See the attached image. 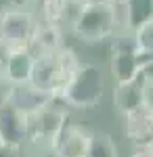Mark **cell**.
Segmentation results:
<instances>
[{"label": "cell", "mask_w": 153, "mask_h": 157, "mask_svg": "<svg viewBox=\"0 0 153 157\" xmlns=\"http://www.w3.org/2000/svg\"><path fill=\"white\" fill-rule=\"evenodd\" d=\"M105 94V75L99 65L94 63H82L76 67L71 78L65 82V86L57 92V101L71 109H94Z\"/></svg>", "instance_id": "cell-1"}, {"label": "cell", "mask_w": 153, "mask_h": 157, "mask_svg": "<svg viewBox=\"0 0 153 157\" xmlns=\"http://www.w3.org/2000/svg\"><path fill=\"white\" fill-rule=\"evenodd\" d=\"M78 65H80V59H78L76 50H71L69 46L63 44L55 52L34 57L29 82L36 88L57 97V92L65 86V82L71 78V73L76 71Z\"/></svg>", "instance_id": "cell-2"}, {"label": "cell", "mask_w": 153, "mask_h": 157, "mask_svg": "<svg viewBox=\"0 0 153 157\" xmlns=\"http://www.w3.org/2000/svg\"><path fill=\"white\" fill-rule=\"evenodd\" d=\"M71 32L78 40H82L86 44H96L118 34V23H116L109 2L101 0V2L84 4L80 15L71 25Z\"/></svg>", "instance_id": "cell-3"}, {"label": "cell", "mask_w": 153, "mask_h": 157, "mask_svg": "<svg viewBox=\"0 0 153 157\" xmlns=\"http://www.w3.org/2000/svg\"><path fill=\"white\" fill-rule=\"evenodd\" d=\"M113 55H111V71L116 75L118 84L134 80L143 67L153 63V52H141L134 46L132 36L113 34Z\"/></svg>", "instance_id": "cell-4"}, {"label": "cell", "mask_w": 153, "mask_h": 157, "mask_svg": "<svg viewBox=\"0 0 153 157\" xmlns=\"http://www.w3.org/2000/svg\"><path fill=\"white\" fill-rule=\"evenodd\" d=\"M36 25V17L23 9H9L0 13V59H4L11 48L27 46Z\"/></svg>", "instance_id": "cell-5"}, {"label": "cell", "mask_w": 153, "mask_h": 157, "mask_svg": "<svg viewBox=\"0 0 153 157\" xmlns=\"http://www.w3.org/2000/svg\"><path fill=\"white\" fill-rule=\"evenodd\" d=\"M55 101L27 115V140L32 147H50L59 130L65 126L67 113L57 107Z\"/></svg>", "instance_id": "cell-6"}, {"label": "cell", "mask_w": 153, "mask_h": 157, "mask_svg": "<svg viewBox=\"0 0 153 157\" xmlns=\"http://www.w3.org/2000/svg\"><path fill=\"white\" fill-rule=\"evenodd\" d=\"M25 140H27V113L2 101L0 103V143L23 147Z\"/></svg>", "instance_id": "cell-7"}, {"label": "cell", "mask_w": 153, "mask_h": 157, "mask_svg": "<svg viewBox=\"0 0 153 157\" xmlns=\"http://www.w3.org/2000/svg\"><path fill=\"white\" fill-rule=\"evenodd\" d=\"M88 128L84 126H76V124H67L59 130V134L53 140V153L55 157H84L86 147H88V138H90Z\"/></svg>", "instance_id": "cell-8"}, {"label": "cell", "mask_w": 153, "mask_h": 157, "mask_svg": "<svg viewBox=\"0 0 153 157\" xmlns=\"http://www.w3.org/2000/svg\"><path fill=\"white\" fill-rule=\"evenodd\" d=\"M2 101L11 103L13 107L21 109L23 113L29 115V113H34L38 109L46 107L48 103H53L55 97L44 92V90H40V88H36L32 82H19V84H11V88L6 90Z\"/></svg>", "instance_id": "cell-9"}, {"label": "cell", "mask_w": 153, "mask_h": 157, "mask_svg": "<svg viewBox=\"0 0 153 157\" xmlns=\"http://www.w3.org/2000/svg\"><path fill=\"white\" fill-rule=\"evenodd\" d=\"M124 130L126 136L136 147L151 145L153 138V107H139L124 115Z\"/></svg>", "instance_id": "cell-10"}, {"label": "cell", "mask_w": 153, "mask_h": 157, "mask_svg": "<svg viewBox=\"0 0 153 157\" xmlns=\"http://www.w3.org/2000/svg\"><path fill=\"white\" fill-rule=\"evenodd\" d=\"M82 6V0H42V21L57 25L61 29H65V27L71 29Z\"/></svg>", "instance_id": "cell-11"}, {"label": "cell", "mask_w": 153, "mask_h": 157, "mask_svg": "<svg viewBox=\"0 0 153 157\" xmlns=\"http://www.w3.org/2000/svg\"><path fill=\"white\" fill-rule=\"evenodd\" d=\"M32 63H34V57L29 55V50L25 48V46L11 48L6 52V57L2 59V78L9 84L29 82Z\"/></svg>", "instance_id": "cell-12"}, {"label": "cell", "mask_w": 153, "mask_h": 157, "mask_svg": "<svg viewBox=\"0 0 153 157\" xmlns=\"http://www.w3.org/2000/svg\"><path fill=\"white\" fill-rule=\"evenodd\" d=\"M65 42H63V29L57 27V25L50 23H38L34 29V34L29 38L27 46L25 48L29 50L32 57H40V55H48V52H55L59 50Z\"/></svg>", "instance_id": "cell-13"}, {"label": "cell", "mask_w": 153, "mask_h": 157, "mask_svg": "<svg viewBox=\"0 0 153 157\" xmlns=\"http://www.w3.org/2000/svg\"><path fill=\"white\" fill-rule=\"evenodd\" d=\"M143 69L134 80L118 84L116 92H113V103H116V107H118V111L122 115H126V113H130V111H134V109L145 105V98H143Z\"/></svg>", "instance_id": "cell-14"}, {"label": "cell", "mask_w": 153, "mask_h": 157, "mask_svg": "<svg viewBox=\"0 0 153 157\" xmlns=\"http://www.w3.org/2000/svg\"><path fill=\"white\" fill-rule=\"evenodd\" d=\"M126 32H132L145 21L153 19V0H124Z\"/></svg>", "instance_id": "cell-15"}, {"label": "cell", "mask_w": 153, "mask_h": 157, "mask_svg": "<svg viewBox=\"0 0 153 157\" xmlns=\"http://www.w3.org/2000/svg\"><path fill=\"white\" fill-rule=\"evenodd\" d=\"M84 157H120L118 145L107 132H90Z\"/></svg>", "instance_id": "cell-16"}, {"label": "cell", "mask_w": 153, "mask_h": 157, "mask_svg": "<svg viewBox=\"0 0 153 157\" xmlns=\"http://www.w3.org/2000/svg\"><path fill=\"white\" fill-rule=\"evenodd\" d=\"M132 32H134L132 40H134L136 50H141V52H153V19L141 23L139 27H134Z\"/></svg>", "instance_id": "cell-17"}, {"label": "cell", "mask_w": 153, "mask_h": 157, "mask_svg": "<svg viewBox=\"0 0 153 157\" xmlns=\"http://www.w3.org/2000/svg\"><path fill=\"white\" fill-rule=\"evenodd\" d=\"M0 157H21V147L0 143Z\"/></svg>", "instance_id": "cell-18"}, {"label": "cell", "mask_w": 153, "mask_h": 157, "mask_svg": "<svg viewBox=\"0 0 153 157\" xmlns=\"http://www.w3.org/2000/svg\"><path fill=\"white\" fill-rule=\"evenodd\" d=\"M130 157H153L151 145H147V147H136V151H134Z\"/></svg>", "instance_id": "cell-19"}, {"label": "cell", "mask_w": 153, "mask_h": 157, "mask_svg": "<svg viewBox=\"0 0 153 157\" xmlns=\"http://www.w3.org/2000/svg\"><path fill=\"white\" fill-rule=\"evenodd\" d=\"M13 4H27V2H32V0H11Z\"/></svg>", "instance_id": "cell-20"}, {"label": "cell", "mask_w": 153, "mask_h": 157, "mask_svg": "<svg viewBox=\"0 0 153 157\" xmlns=\"http://www.w3.org/2000/svg\"><path fill=\"white\" fill-rule=\"evenodd\" d=\"M84 4H90V2H101V0H82Z\"/></svg>", "instance_id": "cell-21"}, {"label": "cell", "mask_w": 153, "mask_h": 157, "mask_svg": "<svg viewBox=\"0 0 153 157\" xmlns=\"http://www.w3.org/2000/svg\"><path fill=\"white\" fill-rule=\"evenodd\" d=\"M0 80H2V59H0Z\"/></svg>", "instance_id": "cell-22"}]
</instances>
